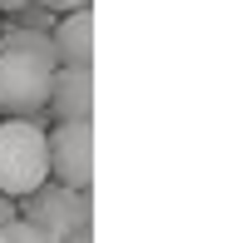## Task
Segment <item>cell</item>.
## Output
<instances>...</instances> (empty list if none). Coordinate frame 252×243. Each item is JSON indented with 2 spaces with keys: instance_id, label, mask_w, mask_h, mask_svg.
Segmentation results:
<instances>
[{
  "instance_id": "obj_1",
  "label": "cell",
  "mask_w": 252,
  "mask_h": 243,
  "mask_svg": "<svg viewBox=\"0 0 252 243\" xmlns=\"http://www.w3.org/2000/svg\"><path fill=\"white\" fill-rule=\"evenodd\" d=\"M50 184V144H45V124L30 119H5L0 124V194L10 203L30 199L35 189Z\"/></svg>"
},
{
  "instance_id": "obj_2",
  "label": "cell",
  "mask_w": 252,
  "mask_h": 243,
  "mask_svg": "<svg viewBox=\"0 0 252 243\" xmlns=\"http://www.w3.org/2000/svg\"><path fill=\"white\" fill-rule=\"evenodd\" d=\"M55 70H60V65H45V60H35V55L0 50V114L40 124V119H45V104H50Z\"/></svg>"
},
{
  "instance_id": "obj_3",
  "label": "cell",
  "mask_w": 252,
  "mask_h": 243,
  "mask_svg": "<svg viewBox=\"0 0 252 243\" xmlns=\"http://www.w3.org/2000/svg\"><path fill=\"white\" fill-rule=\"evenodd\" d=\"M20 223H30L45 243H69L74 233H89V189L74 194V189L45 184L30 199H20Z\"/></svg>"
},
{
  "instance_id": "obj_4",
  "label": "cell",
  "mask_w": 252,
  "mask_h": 243,
  "mask_svg": "<svg viewBox=\"0 0 252 243\" xmlns=\"http://www.w3.org/2000/svg\"><path fill=\"white\" fill-rule=\"evenodd\" d=\"M50 144V184L84 194L89 174H94V154H89V124H55L45 134Z\"/></svg>"
},
{
  "instance_id": "obj_5",
  "label": "cell",
  "mask_w": 252,
  "mask_h": 243,
  "mask_svg": "<svg viewBox=\"0 0 252 243\" xmlns=\"http://www.w3.org/2000/svg\"><path fill=\"white\" fill-rule=\"evenodd\" d=\"M45 114L55 119V124H89V70L60 65L55 70V84H50Z\"/></svg>"
},
{
  "instance_id": "obj_6",
  "label": "cell",
  "mask_w": 252,
  "mask_h": 243,
  "mask_svg": "<svg viewBox=\"0 0 252 243\" xmlns=\"http://www.w3.org/2000/svg\"><path fill=\"white\" fill-rule=\"evenodd\" d=\"M50 40H55V60H60V65L89 70V55H94V15H89V10L60 15L55 30H50Z\"/></svg>"
},
{
  "instance_id": "obj_7",
  "label": "cell",
  "mask_w": 252,
  "mask_h": 243,
  "mask_svg": "<svg viewBox=\"0 0 252 243\" xmlns=\"http://www.w3.org/2000/svg\"><path fill=\"white\" fill-rule=\"evenodd\" d=\"M15 25H20V30H40V35H50V30H55V15H50L45 5H30V10L15 15Z\"/></svg>"
},
{
  "instance_id": "obj_8",
  "label": "cell",
  "mask_w": 252,
  "mask_h": 243,
  "mask_svg": "<svg viewBox=\"0 0 252 243\" xmlns=\"http://www.w3.org/2000/svg\"><path fill=\"white\" fill-rule=\"evenodd\" d=\"M35 5H45L55 20L60 15H74V10H89V0H35Z\"/></svg>"
},
{
  "instance_id": "obj_9",
  "label": "cell",
  "mask_w": 252,
  "mask_h": 243,
  "mask_svg": "<svg viewBox=\"0 0 252 243\" xmlns=\"http://www.w3.org/2000/svg\"><path fill=\"white\" fill-rule=\"evenodd\" d=\"M0 233H5V243H45L30 223H10V228H0Z\"/></svg>"
},
{
  "instance_id": "obj_10",
  "label": "cell",
  "mask_w": 252,
  "mask_h": 243,
  "mask_svg": "<svg viewBox=\"0 0 252 243\" xmlns=\"http://www.w3.org/2000/svg\"><path fill=\"white\" fill-rule=\"evenodd\" d=\"M10 223H20V203H10L5 194H0V228H10Z\"/></svg>"
},
{
  "instance_id": "obj_11",
  "label": "cell",
  "mask_w": 252,
  "mask_h": 243,
  "mask_svg": "<svg viewBox=\"0 0 252 243\" xmlns=\"http://www.w3.org/2000/svg\"><path fill=\"white\" fill-rule=\"evenodd\" d=\"M35 0H0V15H20V10H30Z\"/></svg>"
},
{
  "instance_id": "obj_12",
  "label": "cell",
  "mask_w": 252,
  "mask_h": 243,
  "mask_svg": "<svg viewBox=\"0 0 252 243\" xmlns=\"http://www.w3.org/2000/svg\"><path fill=\"white\" fill-rule=\"evenodd\" d=\"M69 243H89V233H74V238H69Z\"/></svg>"
},
{
  "instance_id": "obj_13",
  "label": "cell",
  "mask_w": 252,
  "mask_h": 243,
  "mask_svg": "<svg viewBox=\"0 0 252 243\" xmlns=\"http://www.w3.org/2000/svg\"><path fill=\"white\" fill-rule=\"evenodd\" d=\"M0 30H5V20H0Z\"/></svg>"
},
{
  "instance_id": "obj_14",
  "label": "cell",
  "mask_w": 252,
  "mask_h": 243,
  "mask_svg": "<svg viewBox=\"0 0 252 243\" xmlns=\"http://www.w3.org/2000/svg\"><path fill=\"white\" fill-rule=\"evenodd\" d=\"M0 243H5V233H0Z\"/></svg>"
}]
</instances>
